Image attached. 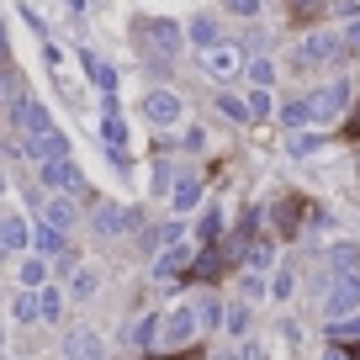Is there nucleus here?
I'll list each match as a JSON object with an SVG mask.
<instances>
[{
    "label": "nucleus",
    "instance_id": "nucleus-43",
    "mask_svg": "<svg viewBox=\"0 0 360 360\" xmlns=\"http://www.w3.org/2000/svg\"><path fill=\"white\" fill-rule=\"evenodd\" d=\"M323 360H349V355H345V349H328V355H323Z\"/></svg>",
    "mask_w": 360,
    "mask_h": 360
},
{
    "label": "nucleus",
    "instance_id": "nucleus-17",
    "mask_svg": "<svg viewBox=\"0 0 360 360\" xmlns=\"http://www.w3.org/2000/svg\"><path fill=\"white\" fill-rule=\"evenodd\" d=\"M169 202H175V212H191V207L202 202V180H196V175H180L175 191H169Z\"/></svg>",
    "mask_w": 360,
    "mask_h": 360
},
{
    "label": "nucleus",
    "instance_id": "nucleus-7",
    "mask_svg": "<svg viewBox=\"0 0 360 360\" xmlns=\"http://www.w3.org/2000/svg\"><path fill=\"white\" fill-rule=\"evenodd\" d=\"M143 117H148V122H159V127L180 122V96H175V90H154V96L143 101Z\"/></svg>",
    "mask_w": 360,
    "mask_h": 360
},
{
    "label": "nucleus",
    "instance_id": "nucleus-46",
    "mask_svg": "<svg viewBox=\"0 0 360 360\" xmlns=\"http://www.w3.org/2000/svg\"><path fill=\"white\" fill-rule=\"evenodd\" d=\"M0 345H6V334H0Z\"/></svg>",
    "mask_w": 360,
    "mask_h": 360
},
{
    "label": "nucleus",
    "instance_id": "nucleus-26",
    "mask_svg": "<svg viewBox=\"0 0 360 360\" xmlns=\"http://www.w3.org/2000/svg\"><path fill=\"white\" fill-rule=\"evenodd\" d=\"M270 265H276V249H270L265 238H255V244H249V270L259 276V270H270Z\"/></svg>",
    "mask_w": 360,
    "mask_h": 360
},
{
    "label": "nucleus",
    "instance_id": "nucleus-10",
    "mask_svg": "<svg viewBox=\"0 0 360 360\" xmlns=\"http://www.w3.org/2000/svg\"><path fill=\"white\" fill-rule=\"evenodd\" d=\"M79 64H85V75L96 79V90H101L106 101H112V96H117V69H112V64H101V58L90 53V48H79Z\"/></svg>",
    "mask_w": 360,
    "mask_h": 360
},
{
    "label": "nucleus",
    "instance_id": "nucleus-36",
    "mask_svg": "<svg viewBox=\"0 0 360 360\" xmlns=\"http://www.w3.org/2000/svg\"><path fill=\"white\" fill-rule=\"evenodd\" d=\"M249 117H270V96L265 90H249Z\"/></svg>",
    "mask_w": 360,
    "mask_h": 360
},
{
    "label": "nucleus",
    "instance_id": "nucleus-3",
    "mask_svg": "<svg viewBox=\"0 0 360 360\" xmlns=\"http://www.w3.org/2000/svg\"><path fill=\"white\" fill-rule=\"evenodd\" d=\"M138 43L148 48V53H175L180 48V27L175 22H138Z\"/></svg>",
    "mask_w": 360,
    "mask_h": 360
},
{
    "label": "nucleus",
    "instance_id": "nucleus-35",
    "mask_svg": "<svg viewBox=\"0 0 360 360\" xmlns=\"http://www.w3.org/2000/svg\"><path fill=\"white\" fill-rule=\"evenodd\" d=\"M228 334H249V307H244V302L228 313Z\"/></svg>",
    "mask_w": 360,
    "mask_h": 360
},
{
    "label": "nucleus",
    "instance_id": "nucleus-4",
    "mask_svg": "<svg viewBox=\"0 0 360 360\" xmlns=\"http://www.w3.org/2000/svg\"><path fill=\"white\" fill-rule=\"evenodd\" d=\"M360 307V281H334L323 292V318L334 323V318H349Z\"/></svg>",
    "mask_w": 360,
    "mask_h": 360
},
{
    "label": "nucleus",
    "instance_id": "nucleus-28",
    "mask_svg": "<svg viewBox=\"0 0 360 360\" xmlns=\"http://www.w3.org/2000/svg\"><path fill=\"white\" fill-rule=\"evenodd\" d=\"M281 122H286V127L313 122V106H307V101H286V106H281Z\"/></svg>",
    "mask_w": 360,
    "mask_h": 360
},
{
    "label": "nucleus",
    "instance_id": "nucleus-18",
    "mask_svg": "<svg viewBox=\"0 0 360 360\" xmlns=\"http://www.w3.org/2000/svg\"><path fill=\"white\" fill-rule=\"evenodd\" d=\"M186 37H191L202 53H212V48H217V22H212V16H196V22L186 27Z\"/></svg>",
    "mask_w": 360,
    "mask_h": 360
},
{
    "label": "nucleus",
    "instance_id": "nucleus-13",
    "mask_svg": "<svg viewBox=\"0 0 360 360\" xmlns=\"http://www.w3.org/2000/svg\"><path fill=\"white\" fill-rule=\"evenodd\" d=\"M191 244H169L165 249V255H159V265H154V276H159V281H165V276H180V270H191Z\"/></svg>",
    "mask_w": 360,
    "mask_h": 360
},
{
    "label": "nucleus",
    "instance_id": "nucleus-29",
    "mask_svg": "<svg viewBox=\"0 0 360 360\" xmlns=\"http://www.w3.org/2000/svg\"><path fill=\"white\" fill-rule=\"evenodd\" d=\"M32 318H43V307H37V292H22V297H16V323H32Z\"/></svg>",
    "mask_w": 360,
    "mask_h": 360
},
{
    "label": "nucleus",
    "instance_id": "nucleus-41",
    "mask_svg": "<svg viewBox=\"0 0 360 360\" xmlns=\"http://www.w3.org/2000/svg\"><path fill=\"white\" fill-rule=\"evenodd\" d=\"M238 360H265V349H259V345H255V339H249V345H244V349H238Z\"/></svg>",
    "mask_w": 360,
    "mask_h": 360
},
{
    "label": "nucleus",
    "instance_id": "nucleus-15",
    "mask_svg": "<svg viewBox=\"0 0 360 360\" xmlns=\"http://www.w3.org/2000/svg\"><path fill=\"white\" fill-rule=\"evenodd\" d=\"M64 355H69V360H101V339L79 328V334H69V339H64Z\"/></svg>",
    "mask_w": 360,
    "mask_h": 360
},
{
    "label": "nucleus",
    "instance_id": "nucleus-34",
    "mask_svg": "<svg viewBox=\"0 0 360 360\" xmlns=\"http://www.w3.org/2000/svg\"><path fill=\"white\" fill-rule=\"evenodd\" d=\"M323 143V133H292V154H313Z\"/></svg>",
    "mask_w": 360,
    "mask_h": 360
},
{
    "label": "nucleus",
    "instance_id": "nucleus-19",
    "mask_svg": "<svg viewBox=\"0 0 360 360\" xmlns=\"http://www.w3.org/2000/svg\"><path fill=\"white\" fill-rule=\"evenodd\" d=\"M101 138H106V148H112V159H122L127 127H122V117H117V112H106V117H101Z\"/></svg>",
    "mask_w": 360,
    "mask_h": 360
},
{
    "label": "nucleus",
    "instance_id": "nucleus-9",
    "mask_svg": "<svg viewBox=\"0 0 360 360\" xmlns=\"http://www.w3.org/2000/svg\"><path fill=\"white\" fill-rule=\"evenodd\" d=\"M328 270L339 281H360V244H334L328 249Z\"/></svg>",
    "mask_w": 360,
    "mask_h": 360
},
{
    "label": "nucleus",
    "instance_id": "nucleus-22",
    "mask_svg": "<svg viewBox=\"0 0 360 360\" xmlns=\"http://www.w3.org/2000/svg\"><path fill=\"white\" fill-rule=\"evenodd\" d=\"M37 307H43L48 323H58V313H64V292H58V286H43V292H37Z\"/></svg>",
    "mask_w": 360,
    "mask_h": 360
},
{
    "label": "nucleus",
    "instance_id": "nucleus-40",
    "mask_svg": "<svg viewBox=\"0 0 360 360\" xmlns=\"http://www.w3.org/2000/svg\"><path fill=\"white\" fill-rule=\"evenodd\" d=\"M292 11L297 16H313V11H323V0H292Z\"/></svg>",
    "mask_w": 360,
    "mask_h": 360
},
{
    "label": "nucleus",
    "instance_id": "nucleus-20",
    "mask_svg": "<svg viewBox=\"0 0 360 360\" xmlns=\"http://www.w3.org/2000/svg\"><path fill=\"white\" fill-rule=\"evenodd\" d=\"M22 286L27 292H43L48 286V259H22Z\"/></svg>",
    "mask_w": 360,
    "mask_h": 360
},
{
    "label": "nucleus",
    "instance_id": "nucleus-5",
    "mask_svg": "<svg viewBox=\"0 0 360 360\" xmlns=\"http://www.w3.org/2000/svg\"><path fill=\"white\" fill-rule=\"evenodd\" d=\"M37 175H43V186L48 191H79L85 180H79V165H69V159H53V165H37Z\"/></svg>",
    "mask_w": 360,
    "mask_h": 360
},
{
    "label": "nucleus",
    "instance_id": "nucleus-38",
    "mask_svg": "<svg viewBox=\"0 0 360 360\" xmlns=\"http://www.w3.org/2000/svg\"><path fill=\"white\" fill-rule=\"evenodd\" d=\"M228 11H233V16H255L259 0H228Z\"/></svg>",
    "mask_w": 360,
    "mask_h": 360
},
{
    "label": "nucleus",
    "instance_id": "nucleus-12",
    "mask_svg": "<svg viewBox=\"0 0 360 360\" xmlns=\"http://www.w3.org/2000/svg\"><path fill=\"white\" fill-rule=\"evenodd\" d=\"M0 244H6V255H22V249L32 244V228H27L22 217L6 212V217H0Z\"/></svg>",
    "mask_w": 360,
    "mask_h": 360
},
{
    "label": "nucleus",
    "instance_id": "nucleus-11",
    "mask_svg": "<svg viewBox=\"0 0 360 360\" xmlns=\"http://www.w3.org/2000/svg\"><path fill=\"white\" fill-rule=\"evenodd\" d=\"M43 223H48V228H58V233H69V228L79 223V212H75V202H69V196H48Z\"/></svg>",
    "mask_w": 360,
    "mask_h": 360
},
{
    "label": "nucleus",
    "instance_id": "nucleus-1",
    "mask_svg": "<svg viewBox=\"0 0 360 360\" xmlns=\"http://www.w3.org/2000/svg\"><path fill=\"white\" fill-rule=\"evenodd\" d=\"M349 96H355V85H349V79H334V85H323L318 96H307V106H313V122H328V117H345Z\"/></svg>",
    "mask_w": 360,
    "mask_h": 360
},
{
    "label": "nucleus",
    "instance_id": "nucleus-2",
    "mask_svg": "<svg viewBox=\"0 0 360 360\" xmlns=\"http://www.w3.org/2000/svg\"><path fill=\"white\" fill-rule=\"evenodd\" d=\"M196 328H202L196 307H175V313L165 318V328H159V339H165L169 349H180V345H191V339H196Z\"/></svg>",
    "mask_w": 360,
    "mask_h": 360
},
{
    "label": "nucleus",
    "instance_id": "nucleus-25",
    "mask_svg": "<svg viewBox=\"0 0 360 360\" xmlns=\"http://www.w3.org/2000/svg\"><path fill=\"white\" fill-rule=\"evenodd\" d=\"M32 244H37V255H58V249H64V233H58V228H37V233H32Z\"/></svg>",
    "mask_w": 360,
    "mask_h": 360
},
{
    "label": "nucleus",
    "instance_id": "nucleus-27",
    "mask_svg": "<svg viewBox=\"0 0 360 360\" xmlns=\"http://www.w3.org/2000/svg\"><path fill=\"white\" fill-rule=\"evenodd\" d=\"M297 212H302V202H281V207H276V223H281V233H297V228H302V217H297Z\"/></svg>",
    "mask_w": 360,
    "mask_h": 360
},
{
    "label": "nucleus",
    "instance_id": "nucleus-39",
    "mask_svg": "<svg viewBox=\"0 0 360 360\" xmlns=\"http://www.w3.org/2000/svg\"><path fill=\"white\" fill-rule=\"evenodd\" d=\"M244 297H265V281H259L255 270H249V276H244Z\"/></svg>",
    "mask_w": 360,
    "mask_h": 360
},
{
    "label": "nucleus",
    "instance_id": "nucleus-24",
    "mask_svg": "<svg viewBox=\"0 0 360 360\" xmlns=\"http://www.w3.org/2000/svg\"><path fill=\"white\" fill-rule=\"evenodd\" d=\"M249 85H255V90H265L270 85V79H276V64H270V58H249Z\"/></svg>",
    "mask_w": 360,
    "mask_h": 360
},
{
    "label": "nucleus",
    "instance_id": "nucleus-16",
    "mask_svg": "<svg viewBox=\"0 0 360 360\" xmlns=\"http://www.w3.org/2000/svg\"><path fill=\"white\" fill-rule=\"evenodd\" d=\"M96 228L101 233H122V228H133V212H122L117 202H101L96 207Z\"/></svg>",
    "mask_w": 360,
    "mask_h": 360
},
{
    "label": "nucleus",
    "instance_id": "nucleus-44",
    "mask_svg": "<svg viewBox=\"0 0 360 360\" xmlns=\"http://www.w3.org/2000/svg\"><path fill=\"white\" fill-rule=\"evenodd\" d=\"M345 355H349V360H360V345H345Z\"/></svg>",
    "mask_w": 360,
    "mask_h": 360
},
{
    "label": "nucleus",
    "instance_id": "nucleus-42",
    "mask_svg": "<svg viewBox=\"0 0 360 360\" xmlns=\"http://www.w3.org/2000/svg\"><path fill=\"white\" fill-rule=\"evenodd\" d=\"M345 43H349V48L360 53V27H349V32H345Z\"/></svg>",
    "mask_w": 360,
    "mask_h": 360
},
{
    "label": "nucleus",
    "instance_id": "nucleus-8",
    "mask_svg": "<svg viewBox=\"0 0 360 360\" xmlns=\"http://www.w3.org/2000/svg\"><path fill=\"white\" fill-rule=\"evenodd\" d=\"M27 154H32L37 165H53V159H69V138L53 127V133H43V138H27Z\"/></svg>",
    "mask_w": 360,
    "mask_h": 360
},
{
    "label": "nucleus",
    "instance_id": "nucleus-6",
    "mask_svg": "<svg viewBox=\"0 0 360 360\" xmlns=\"http://www.w3.org/2000/svg\"><path fill=\"white\" fill-rule=\"evenodd\" d=\"M238 69H244V53H238V43H217L212 53H207V75H212V79H233Z\"/></svg>",
    "mask_w": 360,
    "mask_h": 360
},
{
    "label": "nucleus",
    "instance_id": "nucleus-21",
    "mask_svg": "<svg viewBox=\"0 0 360 360\" xmlns=\"http://www.w3.org/2000/svg\"><path fill=\"white\" fill-rule=\"evenodd\" d=\"M0 106H6V112L22 106V79H16L11 69H0Z\"/></svg>",
    "mask_w": 360,
    "mask_h": 360
},
{
    "label": "nucleus",
    "instance_id": "nucleus-30",
    "mask_svg": "<svg viewBox=\"0 0 360 360\" xmlns=\"http://www.w3.org/2000/svg\"><path fill=\"white\" fill-rule=\"evenodd\" d=\"M228 259L223 255H212V249H202V255H196V265H191V276H217V270H223Z\"/></svg>",
    "mask_w": 360,
    "mask_h": 360
},
{
    "label": "nucleus",
    "instance_id": "nucleus-14",
    "mask_svg": "<svg viewBox=\"0 0 360 360\" xmlns=\"http://www.w3.org/2000/svg\"><path fill=\"white\" fill-rule=\"evenodd\" d=\"M339 48H345V43H339V37L318 32V37H307V43H302V53H297V64H323V58H334Z\"/></svg>",
    "mask_w": 360,
    "mask_h": 360
},
{
    "label": "nucleus",
    "instance_id": "nucleus-37",
    "mask_svg": "<svg viewBox=\"0 0 360 360\" xmlns=\"http://www.w3.org/2000/svg\"><path fill=\"white\" fill-rule=\"evenodd\" d=\"M69 292H75V297H90V292H96V276H90V270H79V276H75V286H69Z\"/></svg>",
    "mask_w": 360,
    "mask_h": 360
},
{
    "label": "nucleus",
    "instance_id": "nucleus-31",
    "mask_svg": "<svg viewBox=\"0 0 360 360\" xmlns=\"http://www.w3.org/2000/svg\"><path fill=\"white\" fill-rule=\"evenodd\" d=\"M159 328H165V323H159V318H143V323L133 328V345H138V349H148V345H154V339H159Z\"/></svg>",
    "mask_w": 360,
    "mask_h": 360
},
{
    "label": "nucleus",
    "instance_id": "nucleus-32",
    "mask_svg": "<svg viewBox=\"0 0 360 360\" xmlns=\"http://www.w3.org/2000/svg\"><path fill=\"white\" fill-rule=\"evenodd\" d=\"M217 112H223V117H233V122H244V117H249V106L238 101V96H217Z\"/></svg>",
    "mask_w": 360,
    "mask_h": 360
},
{
    "label": "nucleus",
    "instance_id": "nucleus-23",
    "mask_svg": "<svg viewBox=\"0 0 360 360\" xmlns=\"http://www.w3.org/2000/svg\"><path fill=\"white\" fill-rule=\"evenodd\" d=\"M217 233H223V212H217V207H207V217L196 223V238H202V244H217Z\"/></svg>",
    "mask_w": 360,
    "mask_h": 360
},
{
    "label": "nucleus",
    "instance_id": "nucleus-33",
    "mask_svg": "<svg viewBox=\"0 0 360 360\" xmlns=\"http://www.w3.org/2000/svg\"><path fill=\"white\" fill-rule=\"evenodd\" d=\"M196 318H202V328H217V323H223V302H212V297H207V302L196 307Z\"/></svg>",
    "mask_w": 360,
    "mask_h": 360
},
{
    "label": "nucleus",
    "instance_id": "nucleus-45",
    "mask_svg": "<svg viewBox=\"0 0 360 360\" xmlns=\"http://www.w3.org/2000/svg\"><path fill=\"white\" fill-rule=\"evenodd\" d=\"M0 255H6V244H0Z\"/></svg>",
    "mask_w": 360,
    "mask_h": 360
}]
</instances>
